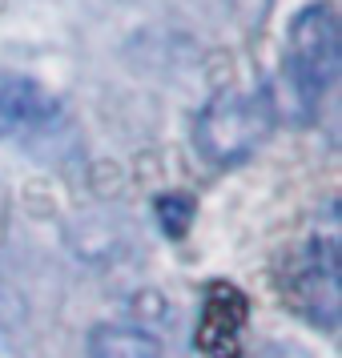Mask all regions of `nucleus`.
Instances as JSON below:
<instances>
[{
    "label": "nucleus",
    "instance_id": "obj_6",
    "mask_svg": "<svg viewBox=\"0 0 342 358\" xmlns=\"http://www.w3.org/2000/svg\"><path fill=\"white\" fill-rule=\"evenodd\" d=\"M194 210H197V201L190 194H181V189H169V194H162L157 201H153V213H157V222H162L169 242H181V238L190 234Z\"/></svg>",
    "mask_w": 342,
    "mask_h": 358
},
{
    "label": "nucleus",
    "instance_id": "obj_1",
    "mask_svg": "<svg viewBox=\"0 0 342 358\" xmlns=\"http://www.w3.org/2000/svg\"><path fill=\"white\" fill-rule=\"evenodd\" d=\"M286 73L302 101L322 97L339 77V20L330 17L326 4H314L294 20L290 41H286Z\"/></svg>",
    "mask_w": 342,
    "mask_h": 358
},
{
    "label": "nucleus",
    "instance_id": "obj_3",
    "mask_svg": "<svg viewBox=\"0 0 342 358\" xmlns=\"http://www.w3.org/2000/svg\"><path fill=\"white\" fill-rule=\"evenodd\" d=\"M262 133H266V109L258 101L222 97L218 105H210V113L201 121V149H206V157L229 162L245 149H254Z\"/></svg>",
    "mask_w": 342,
    "mask_h": 358
},
{
    "label": "nucleus",
    "instance_id": "obj_4",
    "mask_svg": "<svg viewBox=\"0 0 342 358\" xmlns=\"http://www.w3.org/2000/svg\"><path fill=\"white\" fill-rule=\"evenodd\" d=\"M89 358H165L157 338L129 326H101L89 342Z\"/></svg>",
    "mask_w": 342,
    "mask_h": 358
},
{
    "label": "nucleus",
    "instance_id": "obj_2",
    "mask_svg": "<svg viewBox=\"0 0 342 358\" xmlns=\"http://www.w3.org/2000/svg\"><path fill=\"white\" fill-rule=\"evenodd\" d=\"M250 322V298L234 282H213L201 302L194 346L201 358H242V334Z\"/></svg>",
    "mask_w": 342,
    "mask_h": 358
},
{
    "label": "nucleus",
    "instance_id": "obj_5",
    "mask_svg": "<svg viewBox=\"0 0 342 358\" xmlns=\"http://www.w3.org/2000/svg\"><path fill=\"white\" fill-rule=\"evenodd\" d=\"M41 109V93L29 77H0V137L20 129Z\"/></svg>",
    "mask_w": 342,
    "mask_h": 358
}]
</instances>
